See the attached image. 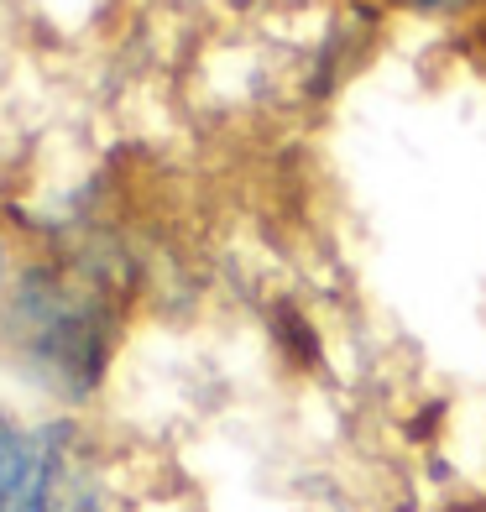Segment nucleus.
<instances>
[{"label":"nucleus","instance_id":"obj_2","mask_svg":"<svg viewBox=\"0 0 486 512\" xmlns=\"http://www.w3.org/2000/svg\"><path fill=\"white\" fill-rule=\"evenodd\" d=\"M11 283H16V251L6 241V230H0V298L11 293Z\"/></svg>","mask_w":486,"mask_h":512},{"label":"nucleus","instance_id":"obj_1","mask_svg":"<svg viewBox=\"0 0 486 512\" xmlns=\"http://www.w3.org/2000/svg\"><path fill=\"white\" fill-rule=\"evenodd\" d=\"M121 298L115 272L89 256L21 262L11 293L0 298V345L42 398L84 408L110 377Z\"/></svg>","mask_w":486,"mask_h":512},{"label":"nucleus","instance_id":"obj_3","mask_svg":"<svg viewBox=\"0 0 486 512\" xmlns=\"http://www.w3.org/2000/svg\"><path fill=\"white\" fill-rule=\"evenodd\" d=\"M403 6H413V11H429V16H455V11H466L471 0H403Z\"/></svg>","mask_w":486,"mask_h":512}]
</instances>
